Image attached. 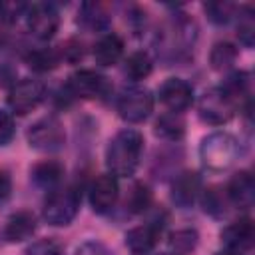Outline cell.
<instances>
[{
  "mask_svg": "<svg viewBox=\"0 0 255 255\" xmlns=\"http://www.w3.org/2000/svg\"><path fill=\"white\" fill-rule=\"evenodd\" d=\"M201 193V177L195 171H181L173 177L171 181V201L181 207L187 209L195 203V199Z\"/></svg>",
  "mask_w": 255,
  "mask_h": 255,
  "instance_id": "13",
  "label": "cell"
},
{
  "mask_svg": "<svg viewBox=\"0 0 255 255\" xmlns=\"http://www.w3.org/2000/svg\"><path fill=\"white\" fill-rule=\"evenodd\" d=\"M26 28L38 40H50L60 28V12L52 2H34L26 8Z\"/></svg>",
  "mask_w": 255,
  "mask_h": 255,
  "instance_id": "7",
  "label": "cell"
},
{
  "mask_svg": "<svg viewBox=\"0 0 255 255\" xmlns=\"http://www.w3.org/2000/svg\"><path fill=\"white\" fill-rule=\"evenodd\" d=\"M60 56L68 62H78L84 56V44L80 40H68L62 48H60Z\"/></svg>",
  "mask_w": 255,
  "mask_h": 255,
  "instance_id": "33",
  "label": "cell"
},
{
  "mask_svg": "<svg viewBox=\"0 0 255 255\" xmlns=\"http://www.w3.org/2000/svg\"><path fill=\"white\" fill-rule=\"evenodd\" d=\"M16 126H14V116L8 110H0V145H8L14 137Z\"/></svg>",
  "mask_w": 255,
  "mask_h": 255,
  "instance_id": "31",
  "label": "cell"
},
{
  "mask_svg": "<svg viewBox=\"0 0 255 255\" xmlns=\"http://www.w3.org/2000/svg\"><path fill=\"white\" fill-rule=\"evenodd\" d=\"M151 189L149 185L145 183H135L129 193H128V199H126V207L129 213H143L151 207Z\"/></svg>",
  "mask_w": 255,
  "mask_h": 255,
  "instance_id": "28",
  "label": "cell"
},
{
  "mask_svg": "<svg viewBox=\"0 0 255 255\" xmlns=\"http://www.w3.org/2000/svg\"><path fill=\"white\" fill-rule=\"evenodd\" d=\"M203 10L213 24H227L235 18L237 6L231 2H207L203 4Z\"/></svg>",
  "mask_w": 255,
  "mask_h": 255,
  "instance_id": "29",
  "label": "cell"
},
{
  "mask_svg": "<svg viewBox=\"0 0 255 255\" xmlns=\"http://www.w3.org/2000/svg\"><path fill=\"white\" fill-rule=\"evenodd\" d=\"M62 62L60 48H36L26 54V64L34 72H50Z\"/></svg>",
  "mask_w": 255,
  "mask_h": 255,
  "instance_id": "23",
  "label": "cell"
},
{
  "mask_svg": "<svg viewBox=\"0 0 255 255\" xmlns=\"http://www.w3.org/2000/svg\"><path fill=\"white\" fill-rule=\"evenodd\" d=\"M80 211V193L76 187L66 185V187H56L48 193L44 207H42V217L46 219L48 225L62 227L70 225Z\"/></svg>",
  "mask_w": 255,
  "mask_h": 255,
  "instance_id": "3",
  "label": "cell"
},
{
  "mask_svg": "<svg viewBox=\"0 0 255 255\" xmlns=\"http://www.w3.org/2000/svg\"><path fill=\"white\" fill-rule=\"evenodd\" d=\"M124 56V40L116 32H106L94 44V60L100 66H114Z\"/></svg>",
  "mask_w": 255,
  "mask_h": 255,
  "instance_id": "16",
  "label": "cell"
},
{
  "mask_svg": "<svg viewBox=\"0 0 255 255\" xmlns=\"http://www.w3.org/2000/svg\"><path fill=\"white\" fill-rule=\"evenodd\" d=\"M141 153L143 135L133 128H126L110 139L106 147V165L116 177H131L139 165Z\"/></svg>",
  "mask_w": 255,
  "mask_h": 255,
  "instance_id": "1",
  "label": "cell"
},
{
  "mask_svg": "<svg viewBox=\"0 0 255 255\" xmlns=\"http://www.w3.org/2000/svg\"><path fill=\"white\" fill-rule=\"evenodd\" d=\"M235 18H237V36H239V42H241L243 46L251 48V46H253V40H255L253 8H251V6H241V8H237Z\"/></svg>",
  "mask_w": 255,
  "mask_h": 255,
  "instance_id": "27",
  "label": "cell"
},
{
  "mask_svg": "<svg viewBox=\"0 0 255 255\" xmlns=\"http://www.w3.org/2000/svg\"><path fill=\"white\" fill-rule=\"evenodd\" d=\"M237 56H239V52H237L235 44L223 40V42L213 44V48L209 52V64H211L213 70L225 72V70H229L237 62Z\"/></svg>",
  "mask_w": 255,
  "mask_h": 255,
  "instance_id": "25",
  "label": "cell"
},
{
  "mask_svg": "<svg viewBox=\"0 0 255 255\" xmlns=\"http://www.w3.org/2000/svg\"><path fill=\"white\" fill-rule=\"evenodd\" d=\"M155 255H173V253H169V251H167V253H155Z\"/></svg>",
  "mask_w": 255,
  "mask_h": 255,
  "instance_id": "36",
  "label": "cell"
},
{
  "mask_svg": "<svg viewBox=\"0 0 255 255\" xmlns=\"http://www.w3.org/2000/svg\"><path fill=\"white\" fill-rule=\"evenodd\" d=\"M241 153L239 141L235 135L227 131H213L201 139L199 145V159L203 167L211 171H223L229 169Z\"/></svg>",
  "mask_w": 255,
  "mask_h": 255,
  "instance_id": "2",
  "label": "cell"
},
{
  "mask_svg": "<svg viewBox=\"0 0 255 255\" xmlns=\"http://www.w3.org/2000/svg\"><path fill=\"white\" fill-rule=\"evenodd\" d=\"M78 22L92 32H104L106 34L110 28L112 16H110L108 8L100 2H84L80 6V12H78Z\"/></svg>",
  "mask_w": 255,
  "mask_h": 255,
  "instance_id": "19",
  "label": "cell"
},
{
  "mask_svg": "<svg viewBox=\"0 0 255 255\" xmlns=\"http://www.w3.org/2000/svg\"><path fill=\"white\" fill-rule=\"evenodd\" d=\"M225 195L229 199V205H235L239 209H249L253 207V201H255V179L253 175L243 169V171H237L227 187H225Z\"/></svg>",
  "mask_w": 255,
  "mask_h": 255,
  "instance_id": "14",
  "label": "cell"
},
{
  "mask_svg": "<svg viewBox=\"0 0 255 255\" xmlns=\"http://www.w3.org/2000/svg\"><path fill=\"white\" fill-rule=\"evenodd\" d=\"M249 251H227L225 249V253H221V255H247Z\"/></svg>",
  "mask_w": 255,
  "mask_h": 255,
  "instance_id": "35",
  "label": "cell"
},
{
  "mask_svg": "<svg viewBox=\"0 0 255 255\" xmlns=\"http://www.w3.org/2000/svg\"><path fill=\"white\" fill-rule=\"evenodd\" d=\"M72 255H112V253H110V249H108L104 243H100V241H96V239H90V241L80 243V245L74 249Z\"/></svg>",
  "mask_w": 255,
  "mask_h": 255,
  "instance_id": "32",
  "label": "cell"
},
{
  "mask_svg": "<svg viewBox=\"0 0 255 255\" xmlns=\"http://www.w3.org/2000/svg\"><path fill=\"white\" fill-rule=\"evenodd\" d=\"M255 239V227L249 217H241L229 223L221 231V241L227 251H251Z\"/></svg>",
  "mask_w": 255,
  "mask_h": 255,
  "instance_id": "15",
  "label": "cell"
},
{
  "mask_svg": "<svg viewBox=\"0 0 255 255\" xmlns=\"http://www.w3.org/2000/svg\"><path fill=\"white\" fill-rule=\"evenodd\" d=\"M46 98V86L40 80L34 78H22L16 82L8 92V106L12 114L24 116L32 110H36Z\"/></svg>",
  "mask_w": 255,
  "mask_h": 255,
  "instance_id": "8",
  "label": "cell"
},
{
  "mask_svg": "<svg viewBox=\"0 0 255 255\" xmlns=\"http://www.w3.org/2000/svg\"><path fill=\"white\" fill-rule=\"evenodd\" d=\"M219 88L235 106H239L241 100H249V74L243 70H235L223 80Z\"/></svg>",
  "mask_w": 255,
  "mask_h": 255,
  "instance_id": "20",
  "label": "cell"
},
{
  "mask_svg": "<svg viewBox=\"0 0 255 255\" xmlns=\"http://www.w3.org/2000/svg\"><path fill=\"white\" fill-rule=\"evenodd\" d=\"M0 46H2V38H0Z\"/></svg>",
  "mask_w": 255,
  "mask_h": 255,
  "instance_id": "37",
  "label": "cell"
},
{
  "mask_svg": "<svg viewBox=\"0 0 255 255\" xmlns=\"http://www.w3.org/2000/svg\"><path fill=\"white\" fill-rule=\"evenodd\" d=\"M155 135L165 141H179L185 135V122L179 114L165 112L155 122Z\"/></svg>",
  "mask_w": 255,
  "mask_h": 255,
  "instance_id": "21",
  "label": "cell"
},
{
  "mask_svg": "<svg viewBox=\"0 0 255 255\" xmlns=\"http://www.w3.org/2000/svg\"><path fill=\"white\" fill-rule=\"evenodd\" d=\"M161 227H163V223H157V221H149V223L131 227L126 233V247L133 255H147V253H151L153 247L159 241Z\"/></svg>",
  "mask_w": 255,
  "mask_h": 255,
  "instance_id": "12",
  "label": "cell"
},
{
  "mask_svg": "<svg viewBox=\"0 0 255 255\" xmlns=\"http://www.w3.org/2000/svg\"><path fill=\"white\" fill-rule=\"evenodd\" d=\"M153 70V60L149 58L147 52L143 50H135L131 52L126 60H124V74L131 80V82H139L145 80Z\"/></svg>",
  "mask_w": 255,
  "mask_h": 255,
  "instance_id": "22",
  "label": "cell"
},
{
  "mask_svg": "<svg viewBox=\"0 0 255 255\" xmlns=\"http://www.w3.org/2000/svg\"><path fill=\"white\" fill-rule=\"evenodd\" d=\"M30 179L34 181L36 187L52 191V189L60 187V183L64 179V165L56 159H44L30 169Z\"/></svg>",
  "mask_w": 255,
  "mask_h": 255,
  "instance_id": "17",
  "label": "cell"
},
{
  "mask_svg": "<svg viewBox=\"0 0 255 255\" xmlns=\"http://www.w3.org/2000/svg\"><path fill=\"white\" fill-rule=\"evenodd\" d=\"M26 139H28L30 147H34L38 151L54 153V151L64 147L66 131H64L62 122L56 116H44V118H40L38 122H34L28 128Z\"/></svg>",
  "mask_w": 255,
  "mask_h": 255,
  "instance_id": "5",
  "label": "cell"
},
{
  "mask_svg": "<svg viewBox=\"0 0 255 255\" xmlns=\"http://www.w3.org/2000/svg\"><path fill=\"white\" fill-rule=\"evenodd\" d=\"M36 215L32 211H16L8 217L6 221V227H4V237L12 243H18V241H24V239H30L36 231Z\"/></svg>",
  "mask_w": 255,
  "mask_h": 255,
  "instance_id": "18",
  "label": "cell"
},
{
  "mask_svg": "<svg viewBox=\"0 0 255 255\" xmlns=\"http://www.w3.org/2000/svg\"><path fill=\"white\" fill-rule=\"evenodd\" d=\"M235 110H237V106L223 94V90L219 86L205 90L197 100V114H199L201 122H205L209 126L227 124L233 118Z\"/></svg>",
  "mask_w": 255,
  "mask_h": 255,
  "instance_id": "6",
  "label": "cell"
},
{
  "mask_svg": "<svg viewBox=\"0 0 255 255\" xmlns=\"http://www.w3.org/2000/svg\"><path fill=\"white\" fill-rule=\"evenodd\" d=\"M159 102L167 108V112L181 114L193 104V88L181 78H167L157 90Z\"/></svg>",
  "mask_w": 255,
  "mask_h": 255,
  "instance_id": "10",
  "label": "cell"
},
{
  "mask_svg": "<svg viewBox=\"0 0 255 255\" xmlns=\"http://www.w3.org/2000/svg\"><path fill=\"white\" fill-rule=\"evenodd\" d=\"M62 253H64V245L56 237L36 239L24 249V255H62Z\"/></svg>",
  "mask_w": 255,
  "mask_h": 255,
  "instance_id": "30",
  "label": "cell"
},
{
  "mask_svg": "<svg viewBox=\"0 0 255 255\" xmlns=\"http://www.w3.org/2000/svg\"><path fill=\"white\" fill-rule=\"evenodd\" d=\"M116 110L124 122L141 124L153 112V96L143 86H128L120 92L116 100Z\"/></svg>",
  "mask_w": 255,
  "mask_h": 255,
  "instance_id": "4",
  "label": "cell"
},
{
  "mask_svg": "<svg viewBox=\"0 0 255 255\" xmlns=\"http://www.w3.org/2000/svg\"><path fill=\"white\" fill-rule=\"evenodd\" d=\"M68 90L74 94V98L78 96V98H86V100H102V98L110 96L112 82L104 74L84 68L70 76Z\"/></svg>",
  "mask_w": 255,
  "mask_h": 255,
  "instance_id": "9",
  "label": "cell"
},
{
  "mask_svg": "<svg viewBox=\"0 0 255 255\" xmlns=\"http://www.w3.org/2000/svg\"><path fill=\"white\" fill-rule=\"evenodd\" d=\"M201 197V205H203V211L209 213L211 217H223L227 213V205H229V199L225 195V189L213 185V187H207V189H201L199 193Z\"/></svg>",
  "mask_w": 255,
  "mask_h": 255,
  "instance_id": "24",
  "label": "cell"
},
{
  "mask_svg": "<svg viewBox=\"0 0 255 255\" xmlns=\"http://www.w3.org/2000/svg\"><path fill=\"white\" fill-rule=\"evenodd\" d=\"M120 197L118 177L112 173H102L90 185V205L96 213H108L114 209Z\"/></svg>",
  "mask_w": 255,
  "mask_h": 255,
  "instance_id": "11",
  "label": "cell"
},
{
  "mask_svg": "<svg viewBox=\"0 0 255 255\" xmlns=\"http://www.w3.org/2000/svg\"><path fill=\"white\" fill-rule=\"evenodd\" d=\"M199 243V235L195 229H177L173 233H169L167 237V245H169V253L173 255H187L191 253Z\"/></svg>",
  "mask_w": 255,
  "mask_h": 255,
  "instance_id": "26",
  "label": "cell"
},
{
  "mask_svg": "<svg viewBox=\"0 0 255 255\" xmlns=\"http://www.w3.org/2000/svg\"><path fill=\"white\" fill-rule=\"evenodd\" d=\"M12 195V177L6 169H0V205H4Z\"/></svg>",
  "mask_w": 255,
  "mask_h": 255,
  "instance_id": "34",
  "label": "cell"
}]
</instances>
